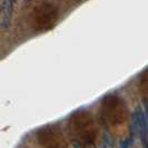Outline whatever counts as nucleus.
Returning a JSON list of instances; mask_svg holds the SVG:
<instances>
[{
  "mask_svg": "<svg viewBox=\"0 0 148 148\" xmlns=\"http://www.w3.org/2000/svg\"><path fill=\"white\" fill-rule=\"evenodd\" d=\"M58 19V10L51 3L44 2L34 11L35 26L40 30H48L55 26Z\"/></svg>",
  "mask_w": 148,
  "mask_h": 148,
  "instance_id": "f257e3e1",
  "label": "nucleus"
},
{
  "mask_svg": "<svg viewBox=\"0 0 148 148\" xmlns=\"http://www.w3.org/2000/svg\"><path fill=\"white\" fill-rule=\"evenodd\" d=\"M103 107H104V112L106 114V116H108L109 118H120L125 114L124 103L118 97L114 95L105 97L103 100Z\"/></svg>",
  "mask_w": 148,
  "mask_h": 148,
  "instance_id": "f03ea898",
  "label": "nucleus"
},
{
  "mask_svg": "<svg viewBox=\"0 0 148 148\" xmlns=\"http://www.w3.org/2000/svg\"><path fill=\"white\" fill-rule=\"evenodd\" d=\"M134 126L141 139V143L145 148H148V127L145 118V114L140 108H136L133 115Z\"/></svg>",
  "mask_w": 148,
  "mask_h": 148,
  "instance_id": "7ed1b4c3",
  "label": "nucleus"
},
{
  "mask_svg": "<svg viewBox=\"0 0 148 148\" xmlns=\"http://www.w3.org/2000/svg\"><path fill=\"white\" fill-rule=\"evenodd\" d=\"M38 138H39V141L41 143V145H44L46 148L65 147L64 139L49 129H41L40 133L38 134Z\"/></svg>",
  "mask_w": 148,
  "mask_h": 148,
  "instance_id": "20e7f679",
  "label": "nucleus"
},
{
  "mask_svg": "<svg viewBox=\"0 0 148 148\" xmlns=\"http://www.w3.org/2000/svg\"><path fill=\"white\" fill-rule=\"evenodd\" d=\"M141 89L145 91V94L148 95V69L141 78Z\"/></svg>",
  "mask_w": 148,
  "mask_h": 148,
  "instance_id": "39448f33",
  "label": "nucleus"
},
{
  "mask_svg": "<svg viewBox=\"0 0 148 148\" xmlns=\"http://www.w3.org/2000/svg\"><path fill=\"white\" fill-rule=\"evenodd\" d=\"M120 148H133V143L130 139H125L120 143Z\"/></svg>",
  "mask_w": 148,
  "mask_h": 148,
  "instance_id": "423d86ee",
  "label": "nucleus"
},
{
  "mask_svg": "<svg viewBox=\"0 0 148 148\" xmlns=\"http://www.w3.org/2000/svg\"><path fill=\"white\" fill-rule=\"evenodd\" d=\"M145 118H146V123H147L148 127V99H145Z\"/></svg>",
  "mask_w": 148,
  "mask_h": 148,
  "instance_id": "0eeeda50",
  "label": "nucleus"
},
{
  "mask_svg": "<svg viewBox=\"0 0 148 148\" xmlns=\"http://www.w3.org/2000/svg\"><path fill=\"white\" fill-rule=\"evenodd\" d=\"M10 1H11V2H12V3H14V2H15L16 0H10Z\"/></svg>",
  "mask_w": 148,
  "mask_h": 148,
  "instance_id": "6e6552de",
  "label": "nucleus"
},
{
  "mask_svg": "<svg viewBox=\"0 0 148 148\" xmlns=\"http://www.w3.org/2000/svg\"><path fill=\"white\" fill-rule=\"evenodd\" d=\"M101 148H107V147H101Z\"/></svg>",
  "mask_w": 148,
  "mask_h": 148,
  "instance_id": "1a4fd4ad",
  "label": "nucleus"
},
{
  "mask_svg": "<svg viewBox=\"0 0 148 148\" xmlns=\"http://www.w3.org/2000/svg\"><path fill=\"white\" fill-rule=\"evenodd\" d=\"M27 1H30V0H27Z\"/></svg>",
  "mask_w": 148,
  "mask_h": 148,
  "instance_id": "9d476101",
  "label": "nucleus"
}]
</instances>
